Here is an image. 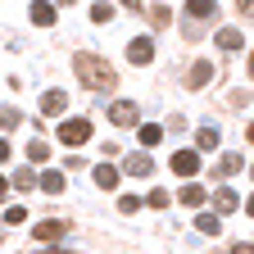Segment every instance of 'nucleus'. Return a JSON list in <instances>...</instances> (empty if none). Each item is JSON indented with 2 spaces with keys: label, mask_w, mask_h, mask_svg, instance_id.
<instances>
[{
  "label": "nucleus",
  "mask_w": 254,
  "mask_h": 254,
  "mask_svg": "<svg viewBox=\"0 0 254 254\" xmlns=\"http://www.w3.org/2000/svg\"><path fill=\"white\" fill-rule=\"evenodd\" d=\"M73 68H77V77H82V86H91V91H109L118 77H114V68L105 59H95L91 50H77L73 55Z\"/></svg>",
  "instance_id": "obj_1"
},
{
  "label": "nucleus",
  "mask_w": 254,
  "mask_h": 254,
  "mask_svg": "<svg viewBox=\"0 0 254 254\" xmlns=\"http://www.w3.org/2000/svg\"><path fill=\"white\" fill-rule=\"evenodd\" d=\"M59 141H64V145H86V141H91V123H86V118L59 123Z\"/></svg>",
  "instance_id": "obj_2"
},
{
  "label": "nucleus",
  "mask_w": 254,
  "mask_h": 254,
  "mask_svg": "<svg viewBox=\"0 0 254 254\" xmlns=\"http://www.w3.org/2000/svg\"><path fill=\"white\" fill-rule=\"evenodd\" d=\"M136 118H141L136 100H114L109 105V123H118V127H136Z\"/></svg>",
  "instance_id": "obj_3"
},
{
  "label": "nucleus",
  "mask_w": 254,
  "mask_h": 254,
  "mask_svg": "<svg viewBox=\"0 0 254 254\" xmlns=\"http://www.w3.org/2000/svg\"><path fill=\"white\" fill-rule=\"evenodd\" d=\"M173 173H177V177H195V173H200V154H195V150H177V154H173Z\"/></svg>",
  "instance_id": "obj_4"
},
{
  "label": "nucleus",
  "mask_w": 254,
  "mask_h": 254,
  "mask_svg": "<svg viewBox=\"0 0 254 254\" xmlns=\"http://www.w3.org/2000/svg\"><path fill=\"white\" fill-rule=\"evenodd\" d=\"M213 209H218V218H222V213H236V209H241V195H236L232 186H218V190H213Z\"/></svg>",
  "instance_id": "obj_5"
},
{
  "label": "nucleus",
  "mask_w": 254,
  "mask_h": 254,
  "mask_svg": "<svg viewBox=\"0 0 254 254\" xmlns=\"http://www.w3.org/2000/svg\"><path fill=\"white\" fill-rule=\"evenodd\" d=\"M64 232H68V227H64L59 218H46V222H37V232H32V236H37L41 245H55V241H59Z\"/></svg>",
  "instance_id": "obj_6"
},
{
  "label": "nucleus",
  "mask_w": 254,
  "mask_h": 254,
  "mask_svg": "<svg viewBox=\"0 0 254 254\" xmlns=\"http://www.w3.org/2000/svg\"><path fill=\"white\" fill-rule=\"evenodd\" d=\"M127 59H132V64H150V59H154V41H150V37H132Z\"/></svg>",
  "instance_id": "obj_7"
},
{
  "label": "nucleus",
  "mask_w": 254,
  "mask_h": 254,
  "mask_svg": "<svg viewBox=\"0 0 254 254\" xmlns=\"http://www.w3.org/2000/svg\"><path fill=\"white\" fill-rule=\"evenodd\" d=\"M91 177H95V186H100V190H114V186H118V168H109V164H95Z\"/></svg>",
  "instance_id": "obj_8"
},
{
  "label": "nucleus",
  "mask_w": 254,
  "mask_h": 254,
  "mask_svg": "<svg viewBox=\"0 0 254 254\" xmlns=\"http://www.w3.org/2000/svg\"><path fill=\"white\" fill-rule=\"evenodd\" d=\"M123 173H132V177H150L154 164H150L145 154H132V159H123Z\"/></svg>",
  "instance_id": "obj_9"
},
{
  "label": "nucleus",
  "mask_w": 254,
  "mask_h": 254,
  "mask_svg": "<svg viewBox=\"0 0 254 254\" xmlns=\"http://www.w3.org/2000/svg\"><path fill=\"white\" fill-rule=\"evenodd\" d=\"M177 200H182V204H190V209H200V204H204V186H195V182H186V186L177 190Z\"/></svg>",
  "instance_id": "obj_10"
},
{
  "label": "nucleus",
  "mask_w": 254,
  "mask_h": 254,
  "mask_svg": "<svg viewBox=\"0 0 254 254\" xmlns=\"http://www.w3.org/2000/svg\"><path fill=\"white\" fill-rule=\"evenodd\" d=\"M64 105H68V100H64V91H46L41 95V114H50V118L64 114Z\"/></svg>",
  "instance_id": "obj_11"
},
{
  "label": "nucleus",
  "mask_w": 254,
  "mask_h": 254,
  "mask_svg": "<svg viewBox=\"0 0 254 254\" xmlns=\"http://www.w3.org/2000/svg\"><path fill=\"white\" fill-rule=\"evenodd\" d=\"M186 14H190V18H213L218 5H213V0H186Z\"/></svg>",
  "instance_id": "obj_12"
},
{
  "label": "nucleus",
  "mask_w": 254,
  "mask_h": 254,
  "mask_svg": "<svg viewBox=\"0 0 254 254\" xmlns=\"http://www.w3.org/2000/svg\"><path fill=\"white\" fill-rule=\"evenodd\" d=\"M32 23H37V27H50V23H55V5L37 0V5H32Z\"/></svg>",
  "instance_id": "obj_13"
},
{
  "label": "nucleus",
  "mask_w": 254,
  "mask_h": 254,
  "mask_svg": "<svg viewBox=\"0 0 254 254\" xmlns=\"http://www.w3.org/2000/svg\"><path fill=\"white\" fill-rule=\"evenodd\" d=\"M195 232L218 236V232H222V218H218V213H200V218H195Z\"/></svg>",
  "instance_id": "obj_14"
},
{
  "label": "nucleus",
  "mask_w": 254,
  "mask_h": 254,
  "mask_svg": "<svg viewBox=\"0 0 254 254\" xmlns=\"http://www.w3.org/2000/svg\"><path fill=\"white\" fill-rule=\"evenodd\" d=\"M218 46H222V50H241V46H245V37H241L236 27H222V32H218Z\"/></svg>",
  "instance_id": "obj_15"
},
{
  "label": "nucleus",
  "mask_w": 254,
  "mask_h": 254,
  "mask_svg": "<svg viewBox=\"0 0 254 254\" xmlns=\"http://www.w3.org/2000/svg\"><path fill=\"white\" fill-rule=\"evenodd\" d=\"M241 168H245V154H222V164H218L222 177H232V173H241Z\"/></svg>",
  "instance_id": "obj_16"
},
{
  "label": "nucleus",
  "mask_w": 254,
  "mask_h": 254,
  "mask_svg": "<svg viewBox=\"0 0 254 254\" xmlns=\"http://www.w3.org/2000/svg\"><path fill=\"white\" fill-rule=\"evenodd\" d=\"M41 190H50V195H59V190H64V173H41Z\"/></svg>",
  "instance_id": "obj_17"
},
{
  "label": "nucleus",
  "mask_w": 254,
  "mask_h": 254,
  "mask_svg": "<svg viewBox=\"0 0 254 254\" xmlns=\"http://www.w3.org/2000/svg\"><path fill=\"white\" fill-rule=\"evenodd\" d=\"M159 141H164V127L145 123V127H141V145H159Z\"/></svg>",
  "instance_id": "obj_18"
},
{
  "label": "nucleus",
  "mask_w": 254,
  "mask_h": 254,
  "mask_svg": "<svg viewBox=\"0 0 254 254\" xmlns=\"http://www.w3.org/2000/svg\"><path fill=\"white\" fill-rule=\"evenodd\" d=\"M150 23H154V27H168V23H173V9H168V5H154V9H150Z\"/></svg>",
  "instance_id": "obj_19"
},
{
  "label": "nucleus",
  "mask_w": 254,
  "mask_h": 254,
  "mask_svg": "<svg viewBox=\"0 0 254 254\" xmlns=\"http://www.w3.org/2000/svg\"><path fill=\"white\" fill-rule=\"evenodd\" d=\"M213 77V68H209V64H195V68H190V86H204Z\"/></svg>",
  "instance_id": "obj_20"
},
{
  "label": "nucleus",
  "mask_w": 254,
  "mask_h": 254,
  "mask_svg": "<svg viewBox=\"0 0 254 254\" xmlns=\"http://www.w3.org/2000/svg\"><path fill=\"white\" fill-rule=\"evenodd\" d=\"M195 141H200V150H213V145H218V127H200Z\"/></svg>",
  "instance_id": "obj_21"
},
{
  "label": "nucleus",
  "mask_w": 254,
  "mask_h": 254,
  "mask_svg": "<svg viewBox=\"0 0 254 254\" xmlns=\"http://www.w3.org/2000/svg\"><path fill=\"white\" fill-rule=\"evenodd\" d=\"M14 186H18V190H32V186H37V177H32V168H18V173H14Z\"/></svg>",
  "instance_id": "obj_22"
},
{
  "label": "nucleus",
  "mask_w": 254,
  "mask_h": 254,
  "mask_svg": "<svg viewBox=\"0 0 254 254\" xmlns=\"http://www.w3.org/2000/svg\"><path fill=\"white\" fill-rule=\"evenodd\" d=\"M91 18H95V23H109V18H114V5H105V0H95V9H91Z\"/></svg>",
  "instance_id": "obj_23"
},
{
  "label": "nucleus",
  "mask_w": 254,
  "mask_h": 254,
  "mask_svg": "<svg viewBox=\"0 0 254 254\" xmlns=\"http://www.w3.org/2000/svg\"><path fill=\"white\" fill-rule=\"evenodd\" d=\"M23 218H27V209H23V204H9V209H5V222H9V227H18Z\"/></svg>",
  "instance_id": "obj_24"
},
{
  "label": "nucleus",
  "mask_w": 254,
  "mask_h": 254,
  "mask_svg": "<svg viewBox=\"0 0 254 254\" xmlns=\"http://www.w3.org/2000/svg\"><path fill=\"white\" fill-rule=\"evenodd\" d=\"M136 209H141V195H123L118 200V213H136Z\"/></svg>",
  "instance_id": "obj_25"
},
{
  "label": "nucleus",
  "mask_w": 254,
  "mask_h": 254,
  "mask_svg": "<svg viewBox=\"0 0 254 254\" xmlns=\"http://www.w3.org/2000/svg\"><path fill=\"white\" fill-rule=\"evenodd\" d=\"M150 204L154 209H168V190H150Z\"/></svg>",
  "instance_id": "obj_26"
},
{
  "label": "nucleus",
  "mask_w": 254,
  "mask_h": 254,
  "mask_svg": "<svg viewBox=\"0 0 254 254\" xmlns=\"http://www.w3.org/2000/svg\"><path fill=\"white\" fill-rule=\"evenodd\" d=\"M27 159H46V141H32L27 145Z\"/></svg>",
  "instance_id": "obj_27"
},
{
  "label": "nucleus",
  "mask_w": 254,
  "mask_h": 254,
  "mask_svg": "<svg viewBox=\"0 0 254 254\" xmlns=\"http://www.w3.org/2000/svg\"><path fill=\"white\" fill-rule=\"evenodd\" d=\"M5 159H9V141H0V164H5Z\"/></svg>",
  "instance_id": "obj_28"
},
{
  "label": "nucleus",
  "mask_w": 254,
  "mask_h": 254,
  "mask_svg": "<svg viewBox=\"0 0 254 254\" xmlns=\"http://www.w3.org/2000/svg\"><path fill=\"white\" fill-rule=\"evenodd\" d=\"M236 5H241V14H250V9H254V0H236Z\"/></svg>",
  "instance_id": "obj_29"
},
{
  "label": "nucleus",
  "mask_w": 254,
  "mask_h": 254,
  "mask_svg": "<svg viewBox=\"0 0 254 254\" xmlns=\"http://www.w3.org/2000/svg\"><path fill=\"white\" fill-rule=\"evenodd\" d=\"M232 254H254V250H250V241H245V245H236V250H232Z\"/></svg>",
  "instance_id": "obj_30"
},
{
  "label": "nucleus",
  "mask_w": 254,
  "mask_h": 254,
  "mask_svg": "<svg viewBox=\"0 0 254 254\" xmlns=\"http://www.w3.org/2000/svg\"><path fill=\"white\" fill-rule=\"evenodd\" d=\"M123 5H127V9H141V0H123Z\"/></svg>",
  "instance_id": "obj_31"
},
{
  "label": "nucleus",
  "mask_w": 254,
  "mask_h": 254,
  "mask_svg": "<svg viewBox=\"0 0 254 254\" xmlns=\"http://www.w3.org/2000/svg\"><path fill=\"white\" fill-rule=\"evenodd\" d=\"M5 190H9V182H5V177H0V200H5Z\"/></svg>",
  "instance_id": "obj_32"
},
{
  "label": "nucleus",
  "mask_w": 254,
  "mask_h": 254,
  "mask_svg": "<svg viewBox=\"0 0 254 254\" xmlns=\"http://www.w3.org/2000/svg\"><path fill=\"white\" fill-rule=\"evenodd\" d=\"M59 5H77V0H59Z\"/></svg>",
  "instance_id": "obj_33"
},
{
  "label": "nucleus",
  "mask_w": 254,
  "mask_h": 254,
  "mask_svg": "<svg viewBox=\"0 0 254 254\" xmlns=\"http://www.w3.org/2000/svg\"><path fill=\"white\" fill-rule=\"evenodd\" d=\"M50 254H68V250H50Z\"/></svg>",
  "instance_id": "obj_34"
}]
</instances>
